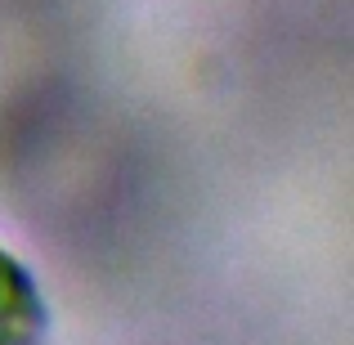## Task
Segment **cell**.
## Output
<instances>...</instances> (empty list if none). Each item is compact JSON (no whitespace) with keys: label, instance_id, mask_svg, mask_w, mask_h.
Wrapping results in <instances>:
<instances>
[{"label":"cell","instance_id":"cell-1","mask_svg":"<svg viewBox=\"0 0 354 345\" xmlns=\"http://www.w3.org/2000/svg\"><path fill=\"white\" fill-rule=\"evenodd\" d=\"M50 310L14 251L0 247V345H45Z\"/></svg>","mask_w":354,"mask_h":345}]
</instances>
